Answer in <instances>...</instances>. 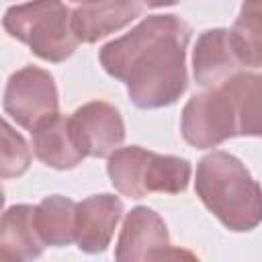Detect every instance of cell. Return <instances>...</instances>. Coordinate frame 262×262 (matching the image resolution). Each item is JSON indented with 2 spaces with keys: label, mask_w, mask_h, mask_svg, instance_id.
Segmentation results:
<instances>
[{
  "label": "cell",
  "mask_w": 262,
  "mask_h": 262,
  "mask_svg": "<svg viewBox=\"0 0 262 262\" xmlns=\"http://www.w3.org/2000/svg\"><path fill=\"white\" fill-rule=\"evenodd\" d=\"M188 27L176 16H149L125 37L100 51L104 70L127 82L137 106L151 108L174 102L184 86V47Z\"/></svg>",
  "instance_id": "cell-1"
},
{
  "label": "cell",
  "mask_w": 262,
  "mask_h": 262,
  "mask_svg": "<svg viewBox=\"0 0 262 262\" xmlns=\"http://www.w3.org/2000/svg\"><path fill=\"white\" fill-rule=\"evenodd\" d=\"M196 192L207 209L233 231H248L262 221V192L242 162L213 151L196 170Z\"/></svg>",
  "instance_id": "cell-2"
},
{
  "label": "cell",
  "mask_w": 262,
  "mask_h": 262,
  "mask_svg": "<svg viewBox=\"0 0 262 262\" xmlns=\"http://www.w3.org/2000/svg\"><path fill=\"white\" fill-rule=\"evenodd\" d=\"M4 29L49 61L66 59L78 43L70 10L61 0H33L14 6L4 16Z\"/></svg>",
  "instance_id": "cell-3"
},
{
  "label": "cell",
  "mask_w": 262,
  "mask_h": 262,
  "mask_svg": "<svg viewBox=\"0 0 262 262\" xmlns=\"http://www.w3.org/2000/svg\"><path fill=\"white\" fill-rule=\"evenodd\" d=\"M113 184L127 196L139 199L147 192H180L186 188L190 166L172 156H158L137 145L117 149L108 160Z\"/></svg>",
  "instance_id": "cell-4"
},
{
  "label": "cell",
  "mask_w": 262,
  "mask_h": 262,
  "mask_svg": "<svg viewBox=\"0 0 262 262\" xmlns=\"http://www.w3.org/2000/svg\"><path fill=\"white\" fill-rule=\"evenodd\" d=\"M237 133L231 96L223 86L196 94L182 113V135L196 147H211Z\"/></svg>",
  "instance_id": "cell-5"
},
{
  "label": "cell",
  "mask_w": 262,
  "mask_h": 262,
  "mask_svg": "<svg viewBox=\"0 0 262 262\" xmlns=\"http://www.w3.org/2000/svg\"><path fill=\"white\" fill-rule=\"evenodd\" d=\"M6 113L23 127L33 129L39 121L53 115L57 108V92L53 78L39 68L27 66L16 72L4 92Z\"/></svg>",
  "instance_id": "cell-6"
},
{
  "label": "cell",
  "mask_w": 262,
  "mask_h": 262,
  "mask_svg": "<svg viewBox=\"0 0 262 262\" xmlns=\"http://www.w3.org/2000/svg\"><path fill=\"white\" fill-rule=\"evenodd\" d=\"M72 135L84 156H108L125 137L117 108L106 102H88L70 119Z\"/></svg>",
  "instance_id": "cell-7"
},
{
  "label": "cell",
  "mask_w": 262,
  "mask_h": 262,
  "mask_svg": "<svg viewBox=\"0 0 262 262\" xmlns=\"http://www.w3.org/2000/svg\"><path fill=\"white\" fill-rule=\"evenodd\" d=\"M192 258L188 252H176L168 246L164 221L145 207L131 211L119 237V260H147V258Z\"/></svg>",
  "instance_id": "cell-8"
},
{
  "label": "cell",
  "mask_w": 262,
  "mask_h": 262,
  "mask_svg": "<svg viewBox=\"0 0 262 262\" xmlns=\"http://www.w3.org/2000/svg\"><path fill=\"white\" fill-rule=\"evenodd\" d=\"M123 213L119 199L111 194L90 196L76 207V242L86 252H100L106 248L113 229Z\"/></svg>",
  "instance_id": "cell-9"
},
{
  "label": "cell",
  "mask_w": 262,
  "mask_h": 262,
  "mask_svg": "<svg viewBox=\"0 0 262 262\" xmlns=\"http://www.w3.org/2000/svg\"><path fill=\"white\" fill-rule=\"evenodd\" d=\"M141 4L137 0H106L84 4L72 12V29L78 41H96L139 16Z\"/></svg>",
  "instance_id": "cell-10"
},
{
  "label": "cell",
  "mask_w": 262,
  "mask_h": 262,
  "mask_svg": "<svg viewBox=\"0 0 262 262\" xmlns=\"http://www.w3.org/2000/svg\"><path fill=\"white\" fill-rule=\"evenodd\" d=\"M239 59L229 43V31L215 29L201 35L194 49V76L203 86H221L239 70Z\"/></svg>",
  "instance_id": "cell-11"
},
{
  "label": "cell",
  "mask_w": 262,
  "mask_h": 262,
  "mask_svg": "<svg viewBox=\"0 0 262 262\" xmlns=\"http://www.w3.org/2000/svg\"><path fill=\"white\" fill-rule=\"evenodd\" d=\"M33 147L41 162L51 168H72L76 166L84 154L80 151L74 135L70 119L53 113L39 121L33 129Z\"/></svg>",
  "instance_id": "cell-12"
},
{
  "label": "cell",
  "mask_w": 262,
  "mask_h": 262,
  "mask_svg": "<svg viewBox=\"0 0 262 262\" xmlns=\"http://www.w3.org/2000/svg\"><path fill=\"white\" fill-rule=\"evenodd\" d=\"M45 242L37 229L35 209L27 205L10 207L0 225V260L16 262L41 254Z\"/></svg>",
  "instance_id": "cell-13"
},
{
  "label": "cell",
  "mask_w": 262,
  "mask_h": 262,
  "mask_svg": "<svg viewBox=\"0 0 262 262\" xmlns=\"http://www.w3.org/2000/svg\"><path fill=\"white\" fill-rule=\"evenodd\" d=\"M221 86L231 96L237 133L262 135V76L235 74Z\"/></svg>",
  "instance_id": "cell-14"
},
{
  "label": "cell",
  "mask_w": 262,
  "mask_h": 262,
  "mask_svg": "<svg viewBox=\"0 0 262 262\" xmlns=\"http://www.w3.org/2000/svg\"><path fill=\"white\" fill-rule=\"evenodd\" d=\"M229 43L239 63L262 66V0H244L242 12L229 31Z\"/></svg>",
  "instance_id": "cell-15"
},
{
  "label": "cell",
  "mask_w": 262,
  "mask_h": 262,
  "mask_svg": "<svg viewBox=\"0 0 262 262\" xmlns=\"http://www.w3.org/2000/svg\"><path fill=\"white\" fill-rule=\"evenodd\" d=\"M76 207L66 196H49L35 209L37 229L45 244L63 246L76 239Z\"/></svg>",
  "instance_id": "cell-16"
},
{
  "label": "cell",
  "mask_w": 262,
  "mask_h": 262,
  "mask_svg": "<svg viewBox=\"0 0 262 262\" xmlns=\"http://www.w3.org/2000/svg\"><path fill=\"white\" fill-rule=\"evenodd\" d=\"M31 162V151L25 139L10 129V125L2 123V147H0V172L4 178L18 176L27 170Z\"/></svg>",
  "instance_id": "cell-17"
},
{
  "label": "cell",
  "mask_w": 262,
  "mask_h": 262,
  "mask_svg": "<svg viewBox=\"0 0 262 262\" xmlns=\"http://www.w3.org/2000/svg\"><path fill=\"white\" fill-rule=\"evenodd\" d=\"M147 6H166V4H174L178 0H143Z\"/></svg>",
  "instance_id": "cell-18"
},
{
  "label": "cell",
  "mask_w": 262,
  "mask_h": 262,
  "mask_svg": "<svg viewBox=\"0 0 262 262\" xmlns=\"http://www.w3.org/2000/svg\"><path fill=\"white\" fill-rule=\"evenodd\" d=\"M76 2H84V4H96V2H106V0H76Z\"/></svg>",
  "instance_id": "cell-19"
}]
</instances>
